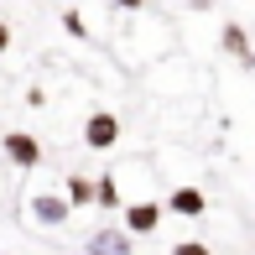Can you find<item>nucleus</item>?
Instances as JSON below:
<instances>
[{
    "instance_id": "nucleus-8",
    "label": "nucleus",
    "mask_w": 255,
    "mask_h": 255,
    "mask_svg": "<svg viewBox=\"0 0 255 255\" xmlns=\"http://www.w3.org/2000/svg\"><path fill=\"white\" fill-rule=\"evenodd\" d=\"M224 47L235 52V57H240V63H245V68H255V52L245 47V31H240V26H229V31H224Z\"/></svg>"
},
{
    "instance_id": "nucleus-5",
    "label": "nucleus",
    "mask_w": 255,
    "mask_h": 255,
    "mask_svg": "<svg viewBox=\"0 0 255 255\" xmlns=\"http://www.w3.org/2000/svg\"><path fill=\"white\" fill-rule=\"evenodd\" d=\"M89 255H130V235L99 229V235H89Z\"/></svg>"
},
{
    "instance_id": "nucleus-2",
    "label": "nucleus",
    "mask_w": 255,
    "mask_h": 255,
    "mask_svg": "<svg viewBox=\"0 0 255 255\" xmlns=\"http://www.w3.org/2000/svg\"><path fill=\"white\" fill-rule=\"evenodd\" d=\"M5 156L16 161V167H37V161H42V146H37V135L10 130V135H5Z\"/></svg>"
},
{
    "instance_id": "nucleus-6",
    "label": "nucleus",
    "mask_w": 255,
    "mask_h": 255,
    "mask_svg": "<svg viewBox=\"0 0 255 255\" xmlns=\"http://www.w3.org/2000/svg\"><path fill=\"white\" fill-rule=\"evenodd\" d=\"M68 198H73V208H78V203H99V182H89V177H68Z\"/></svg>"
},
{
    "instance_id": "nucleus-1",
    "label": "nucleus",
    "mask_w": 255,
    "mask_h": 255,
    "mask_svg": "<svg viewBox=\"0 0 255 255\" xmlns=\"http://www.w3.org/2000/svg\"><path fill=\"white\" fill-rule=\"evenodd\" d=\"M84 141H89V151H110V146L120 141V120H115L110 110H94L89 125H84Z\"/></svg>"
},
{
    "instance_id": "nucleus-9",
    "label": "nucleus",
    "mask_w": 255,
    "mask_h": 255,
    "mask_svg": "<svg viewBox=\"0 0 255 255\" xmlns=\"http://www.w3.org/2000/svg\"><path fill=\"white\" fill-rule=\"evenodd\" d=\"M99 203H104V208L120 203V193H115V177H104V182H99Z\"/></svg>"
},
{
    "instance_id": "nucleus-3",
    "label": "nucleus",
    "mask_w": 255,
    "mask_h": 255,
    "mask_svg": "<svg viewBox=\"0 0 255 255\" xmlns=\"http://www.w3.org/2000/svg\"><path fill=\"white\" fill-rule=\"evenodd\" d=\"M68 208H73V198H57V193H37V198H31V214H37V224H63Z\"/></svg>"
},
{
    "instance_id": "nucleus-13",
    "label": "nucleus",
    "mask_w": 255,
    "mask_h": 255,
    "mask_svg": "<svg viewBox=\"0 0 255 255\" xmlns=\"http://www.w3.org/2000/svg\"><path fill=\"white\" fill-rule=\"evenodd\" d=\"M115 5H125V10H135V5H141V0H115Z\"/></svg>"
},
{
    "instance_id": "nucleus-7",
    "label": "nucleus",
    "mask_w": 255,
    "mask_h": 255,
    "mask_svg": "<svg viewBox=\"0 0 255 255\" xmlns=\"http://www.w3.org/2000/svg\"><path fill=\"white\" fill-rule=\"evenodd\" d=\"M172 208H177V214H203V193L198 188H177L172 193Z\"/></svg>"
},
{
    "instance_id": "nucleus-4",
    "label": "nucleus",
    "mask_w": 255,
    "mask_h": 255,
    "mask_svg": "<svg viewBox=\"0 0 255 255\" xmlns=\"http://www.w3.org/2000/svg\"><path fill=\"white\" fill-rule=\"evenodd\" d=\"M156 224H161V208L156 203H130V208H125V229H130V235H151Z\"/></svg>"
},
{
    "instance_id": "nucleus-10",
    "label": "nucleus",
    "mask_w": 255,
    "mask_h": 255,
    "mask_svg": "<svg viewBox=\"0 0 255 255\" xmlns=\"http://www.w3.org/2000/svg\"><path fill=\"white\" fill-rule=\"evenodd\" d=\"M63 26H68V37H84V31H89V26H84V16H78V10H68V16H63Z\"/></svg>"
},
{
    "instance_id": "nucleus-11",
    "label": "nucleus",
    "mask_w": 255,
    "mask_h": 255,
    "mask_svg": "<svg viewBox=\"0 0 255 255\" xmlns=\"http://www.w3.org/2000/svg\"><path fill=\"white\" fill-rule=\"evenodd\" d=\"M172 255H208V250H203V245H193V240H188V245H177Z\"/></svg>"
},
{
    "instance_id": "nucleus-12",
    "label": "nucleus",
    "mask_w": 255,
    "mask_h": 255,
    "mask_svg": "<svg viewBox=\"0 0 255 255\" xmlns=\"http://www.w3.org/2000/svg\"><path fill=\"white\" fill-rule=\"evenodd\" d=\"M5 47H10V26L0 21V52H5Z\"/></svg>"
}]
</instances>
